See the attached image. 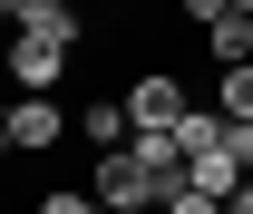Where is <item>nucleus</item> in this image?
Segmentation results:
<instances>
[{"mask_svg": "<svg viewBox=\"0 0 253 214\" xmlns=\"http://www.w3.org/2000/svg\"><path fill=\"white\" fill-rule=\"evenodd\" d=\"M78 136H88L97 156L136 146V117H126V88H117V97H88V107H78Z\"/></svg>", "mask_w": 253, "mask_h": 214, "instance_id": "obj_5", "label": "nucleus"}, {"mask_svg": "<svg viewBox=\"0 0 253 214\" xmlns=\"http://www.w3.org/2000/svg\"><path fill=\"white\" fill-rule=\"evenodd\" d=\"M68 127H78V117H68L49 88H20V97H10V117H0V146H10V156H49Z\"/></svg>", "mask_w": 253, "mask_h": 214, "instance_id": "obj_2", "label": "nucleus"}, {"mask_svg": "<svg viewBox=\"0 0 253 214\" xmlns=\"http://www.w3.org/2000/svg\"><path fill=\"white\" fill-rule=\"evenodd\" d=\"M97 205H107V214H156V205H166V175L146 166V146L97 156Z\"/></svg>", "mask_w": 253, "mask_h": 214, "instance_id": "obj_1", "label": "nucleus"}, {"mask_svg": "<svg viewBox=\"0 0 253 214\" xmlns=\"http://www.w3.org/2000/svg\"><path fill=\"white\" fill-rule=\"evenodd\" d=\"M224 10H253V0H224Z\"/></svg>", "mask_w": 253, "mask_h": 214, "instance_id": "obj_12", "label": "nucleus"}, {"mask_svg": "<svg viewBox=\"0 0 253 214\" xmlns=\"http://www.w3.org/2000/svg\"><path fill=\"white\" fill-rule=\"evenodd\" d=\"M214 107L234 127H253V68H224V78H214Z\"/></svg>", "mask_w": 253, "mask_h": 214, "instance_id": "obj_8", "label": "nucleus"}, {"mask_svg": "<svg viewBox=\"0 0 253 214\" xmlns=\"http://www.w3.org/2000/svg\"><path fill=\"white\" fill-rule=\"evenodd\" d=\"M156 214H224V205H214V195H195V185H175V195H166Z\"/></svg>", "mask_w": 253, "mask_h": 214, "instance_id": "obj_9", "label": "nucleus"}, {"mask_svg": "<svg viewBox=\"0 0 253 214\" xmlns=\"http://www.w3.org/2000/svg\"><path fill=\"white\" fill-rule=\"evenodd\" d=\"M205 49H214V68H253V10H224L205 30Z\"/></svg>", "mask_w": 253, "mask_h": 214, "instance_id": "obj_6", "label": "nucleus"}, {"mask_svg": "<svg viewBox=\"0 0 253 214\" xmlns=\"http://www.w3.org/2000/svg\"><path fill=\"white\" fill-rule=\"evenodd\" d=\"M244 185H253V146H244Z\"/></svg>", "mask_w": 253, "mask_h": 214, "instance_id": "obj_11", "label": "nucleus"}, {"mask_svg": "<svg viewBox=\"0 0 253 214\" xmlns=\"http://www.w3.org/2000/svg\"><path fill=\"white\" fill-rule=\"evenodd\" d=\"M126 117H136V136H175L195 117V97L175 88V68H146V78H126Z\"/></svg>", "mask_w": 253, "mask_h": 214, "instance_id": "obj_3", "label": "nucleus"}, {"mask_svg": "<svg viewBox=\"0 0 253 214\" xmlns=\"http://www.w3.org/2000/svg\"><path fill=\"white\" fill-rule=\"evenodd\" d=\"M10 10V30H49V39H78V10L68 0H0Z\"/></svg>", "mask_w": 253, "mask_h": 214, "instance_id": "obj_7", "label": "nucleus"}, {"mask_svg": "<svg viewBox=\"0 0 253 214\" xmlns=\"http://www.w3.org/2000/svg\"><path fill=\"white\" fill-rule=\"evenodd\" d=\"M68 59H78V39H49V30H10V78H20V88H49V97H59Z\"/></svg>", "mask_w": 253, "mask_h": 214, "instance_id": "obj_4", "label": "nucleus"}, {"mask_svg": "<svg viewBox=\"0 0 253 214\" xmlns=\"http://www.w3.org/2000/svg\"><path fill=\"white\" fill-rule=\"evenodd\" d=\"M224 214H253V185H244V195H224Z\"/></svg>", "mask_w": 253, "mask_h": 214, "instance_id": "obj_10", "label": "nucleus"}]
</instances>
